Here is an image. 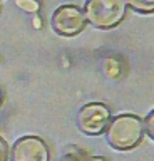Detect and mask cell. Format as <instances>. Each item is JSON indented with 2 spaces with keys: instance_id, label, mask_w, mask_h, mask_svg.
I'll use <instances>...</instances> for the list:
<instances>
[{
  "instance_id": "cell-1",
  "label": "cell",
  "mask_w": 154,
  "mask_h": 161,
  "mask_svg": "<svg viewBox=\"0 0 154 161\" xmlns=\"http://www.w3.org/2000/svg\"><path fill=\"white\" fill-rule=\"evenodd\" d=\"M144 121L137 114L124 113L111 118L104 131L106 143L116 151H131L137 148L144 139Z\"/></svg>"
},
{
  "instance_id": "cell-2",
  "label": "cell",
  "mask_w": 154,
  "mask_h": 161,
  "mask_svg": "<svg viewBox=\"0 0 154 161\" xmlns=\"http://www.w3.org/2000/svg\"><path fill=\"white\" fill-rule=\"evenodd\" d=\"M124 0H87L82 12L87 24L99 30H109L117 27L126 17Z\"/></svg>"
},
{
  "instance_id": "cell-3",
  "label": "cell",
  "mask_w": 154,
  "mask_h": 161,
  "mask_svg": "<svg viewBox=\"0 0 154 161\" xmlns=\"http://www.w3.org/2000/svg\"><path fill=\"white\" fill-rule=\"evenodd\" d=\"M111 108L104 103H87L77 113V129L86 136H101L111 123Z\"/></svg>"
},
{
  "instance_id": "cell-4",
  "label": "cell",
  "mask_w": 154,
  "mask_h": 161,
  "mask_svg": "<svg viewBox=\"0 0 154 161\" xmlns=\"http://www.w3.org/2000/svg\"><path fill=\"white\" fill-rule=\"evenodd\" d=\"M86 25L87 20L84 17L82 8L72 3L57 7L50 17V27L61 37H76L86 29Z\"/></svg>"
},
{
  "instance_id": "cell-5",
  "label": "cell",
  "mask_w": 154,
  "mask_h": 161,
  "mask_svg": "<svg viewBox=\"0 0 154 161\" xmlns=\"http://www.w3.org/2000/svg\"><path fill=\"white\" fill-rule=\"evenodd\" d=\"M10 161H50V148L40 136H22L12 144Z\"/></svg>"
},
{
  "instance_id": "cell-6",
  "label": "cell",
  "mask_w": 154,
  "mask_h": 161,
  "mask_svg": "<svg viewBox=\"0 0 154 161\" xmlns=\"http://www.w3.org/2000/svg\"><path fill=\"white\" fill-rule=\"evenodd\" d=\"M102 70L106 74V77H109L111 80H121L126 74V64L122 62L121 57L116 55H107L102 60Z\"/></svg>"
},
{
  "instance_id": "cell-7",
  "label": "cell",
  "mask_w": 154,
  "mask_h": 161,
  "mask_svg": "<svg viewBox=\"0 0 154 161\" xmlns=\"http://www.w3.org/2000/svg\"><path fill=\"white\" fill-rule=\"evenodd\" d=\"M126 7H129L132 12L141 15H151L154 14V0H124Z\"/></svg>"
},
{
  "instance_id": "cell-8",
  "label": "cell",
  "mask_w": 154,
  "mask_h": 161,
  "mask_svg": "<svg viewBox=\"0 0 154 161\" xmlns=\"http://www.w3.org/2000/svg\"><path fill=\"white\" fill-rule=\"evenodd\" d=\"M89 159V153L86 149L79 148V146H67L66 149H64V154L61 161H87Z\"/></svg>"
},
{
  "instance_id": "cell-9",
  "label": "cell",
  "mask_w": 154,
  "mask_h": 161,
  "mask_svg": "<svg viewBox=\"0 0 154 161\" xmlns=\"http://www.w3.org/2000/svg\"><path fill=\"white\" fill-rule=\"evenodd\" d=\"M15 5L25 14H39L42 8L40 0H15Z\"/></svg>"
},
{
  "instance_id": "cell-10",
  "label": "cell",
  "mask_w": 154,
  "mask_h": 161,
  "mask_svg": "<svg viewBox=\"0 0 154 161\" xmlns=\"http://www.w3.org/2000/svg\"><path fill=\"white\" fill-rule=\"evenodd\" d=\"M142 121H144V133L147 134L149 139L154 141V109H152Z\"/></svg>"
},
{
  "instance_id": "cell-11",
  "label": "cell",
  "mask_w": 154,
  "mask_h": 161,
  "mask_svg": "<svg viewBox=\"0 0 154 161\" xmlns=\"http://www.w3.org/2000/svg\"><path fill=\"white\" fill-rule=\"evenodd\" d=\"M0 161H10V146L0 136Z\"/></svg>"
},
{
  "instance_id": "cell-12",
  "label": "cell",
  "mask_w": 154,
  "mask_h": 161,
  "mask_svg": "<svg viewBox=\"0 0 154 161\" xmlns=\"http://www.w3.org/2000/svg\"><path fill=\"white\" fill-rule=\"evenodd\" d=\"M32 25H34V29H42V19L39 17V14L34 15V19H32Z\"/></svg>"
},
{
  "instance_id": "cell-13",
  "label": "cell",
  "mask_w": 154,
  "mask_h": 161,
  "mask_svg": "<svg viewBox=\"0 0 154 161\" xmlns=\"http://www.w3.org/2000/svg\"><path fill=\"white\" fill-rule=\"evenodd\" d=\"M87 161H109L106 156H89Z\"/></svg>"
},
{
  "instance_id": "cell-14",
  "label": "cell",
  "mask_w": 154,
  "mask_h": 161,
  "mask_svg": "<svg viewBox=\"0 0 154 161\" xmlns=\"http://www.w3.org/2000/svg\"><path fill=\"white\" fill-rule=\"evenodd\" d=\"M3 101H5V94H3V89H2V86H0V108H2Z\"/></svg>"
}]
</instances>
